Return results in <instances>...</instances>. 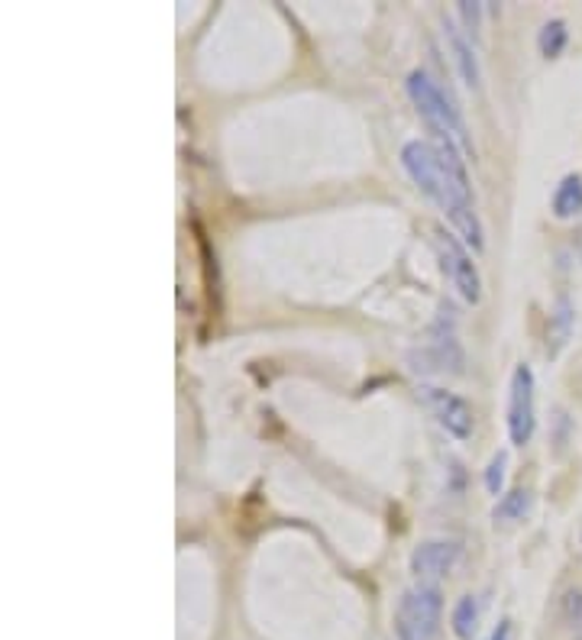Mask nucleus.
<instances>
[{"label": "nucleus", "instance_id": "1", "mask_svg": "<svg viewBox=\"0 0 582 640\" xmlns=\"http://www.w3.org/2000/svg\"><path fill=\"white\" fill-rule=\"evenodd\" d=\"M463 156L466 152L446 139H412L402 146V166L408 171V178L444 210L453 230L463 236V243L480 253L485 246V230L473 204V188H470Z\"/></svg>", "mask_w": 582, "mask_h": 640}, {"label": "nucleus", "instance_id": "2", "mask_svg": "<svg viewBox=\"0 0 582 640\" xmlns=\"http://www.w3.org/2000/svg\"><path fill=\"white\" fill-rule=\"evenodd\" d=\"M408 98L417 107L424 127L431 139H446L456 142L466 156H473V142L466 136V124L460 117V110L453 107V101L441 91V85L427 75V71H412L408 75Z\"/></svg>", "mask_w": 582, "mask_h": 640}, {"label": "nucleus", "instance_id": "3", "mask_svg": "<svg viewBox=\"0 0 582 640\" xmlns=\"http://www.w3.org/2000/svg\"><path fill=\"white\" fill-rule=\"evenodd\" d=\"M444 618V595L437 585H414L402 595L398 614H395V631L398 640H434L441 631Z\"/></svg>", "mask_w": 582, "mask_h": 640}, {"label": "nucleus", "instance_id": "4", "mask_svg": "<svg viewBox=\"0 0 582 640\" xmlns=\"http://www.w3.org/2000/svg\"><path fill=\"white\" fill-rule=\"evenodd\" d=\"M434 249H437V259H441V269L453 282V288L463 295V302L480 304L482 302V278L476 263H473V253L466 249V243H460V236L446 234V230H434Z\"/></svg>", "mask_w": 582, "mask_h": 640}, {"label": "nucleus", "instance_id": "5", "mask_svg": "<svg viewBox=\"0 0 582 640\" xmlns=\"http://www.w3.org/2000/svg\"><path fill=\"white\" fill-rule=\"evenodd\" d=\"M505 427L514 446H524L534 437L537 427V407H534V372L531 366H514L512 382H509V411H505Z\"/></svg>", "mask_w": 582, "mask_h": 640}, {"label": "nucleus", "instance_id": "6", "mask_svg": "<svg viewBox=\"0 0 582 640\" xmlns=\"http://www.w3.org/2000/svg\"><path fill=\"white\" fill-rule=\"evenodd\" d=\"M417 398H421L424 407L437 417V424L444 427L450 437L456 440L473 437V424H476V417H473V407H470L466 398H460V395H453V392H446V388H434V385H424V388L417 392Z\"/></svg>", "mask_w": 582, "mask_h": 640}, {"label": "nucleus", "instance_id": "7", "mask_svg": "<svg viewBox=\"0 0 582 640\" xmlns=\"http://www.w3.org/2000/svg\"><path fill=\"white\" fill-rule=\"evenodd\" d=\"M460 560V543L456 540H421L412 550V573L421 582L444 579L453 573Z\"/></svg>", "mask_w": 582, "mask_h": 640}, {"label": "nucleus", "instance_id": "8", "mask_svg": "<svg viewBox=\"0 0 582 640\" xmlns=\"http://www.w3.org/2000/svg\"><path fill=\"white\" fill-rule=\"evenodd\" d=\"M444 36H446V46H450V52H453V62H456L460 78H463L470 88H480L482 71H480V59H476V49H473V42L460 33V27H456L450 17H444Z\"/></svg>", "mask_w": 582, "mask_h": 640}, {"label": "nucleus", "instance_id": "9", "mask_svg": "<svg viewBox=\"0 0 582 640\" xmlns=\"http://www.w3.org/2000/svg\"><path fill=\"white\" fill-rule=\"evenodd\" d=\"M573 304L570 298H556V307H553V314H550V324H548V356H560V349L566 346V339L573 334Z\"/></svg>", "mask_w": 582, "mask_h": 640}, {"label": "nucleus", "instance_id": "10", "mask_svg": "<svg viewBox=\"0 0 582 640\" xmlns=\"http://www.w3.org/2000/svg\"><path fill=\"white\" fill-rule=\"evenodd\" d=\"M582 214V175H566L553 191V217L573 220Z\"/></svg>", "mask_w": 582, "mask_h": 640}, {"label": "nucleus", "instance_id": "11", "mask_svg": "<svg viewBox=\"0 0 582 640\" xmlns=\"http://www.w3.org/2000/svg\"><path fill=\"white\" fill-rule=\"evenodd\" d=\"M534 505V495L527 489H512L509 495H502L495 508H492V518L495 524H512V521H524L527 511Z\"/></svg>", "mask_w": 582, "mask_h": 640}, {"label": "nucleus", "instance_id": "12", "mask_svg": "<svg viewBox=\"0 0 582 640\" xmlns=\"http://www.w3.org/2000/svg\"><path fill=\"white\" fill-rule=\"evenodd\" d=\"M453 634L460 640H473L476 628H480V602L473 595H463L456 608H453Z\"/></svg>", "mask_w": 582, "mask_h": 640}, {"label": "nucleus", "instance_id": "13", "mask_svg": "<svg viewBox=\"0 0 582 640\" xmlns=\"http://www.w3.org/2000/svg\"><path fill=\"white\" fill-rule=\"evenodd\" d=\"M566 42H570V33H566V23H563V20H548V23L541 27V33H537V49H541V56H548V59L563 56Z\"/></svg>", "mask_w": 582, "mask_h": 640}, {"label": "nucleus", "instance_id": "14", "mask_svg": "<svg viewBox=\"0 0 582 640\" xmlns=\"http://www.w3.org/2000/svg\"><path fill=\"white\" fill-rule=\"evenodd\" d=\"M505 466H509V453L505 450H499L492 460H489V466H485V475H482V482H485V489H489V495H502V489H505Z\"/></svg>", "mask_w": 582, "mask_h": 640}, {"label": "nucleus", "instance_id": "15", "mask_svg": "<svg viewBox=\"0 0 582 640\" xmlns=\"http://www.w3.org/2000/svg\"><path fill=\"white\" fill-rule=\"evenodd\" d=\"M460 13L466 17V23H470V33L476 36V30H480L482 3H470V0H460Z\"/></svg>", "mask_w": 582, "mask_h": 640}, {"label": "nucleus", "instance_id": "16", "mask_svg": "<svg viewBox=\"0 0 582 640\" xmlns=\"http://www.w3.org/2000/svg\"><path fill=\"white\" fill-rule=\"evenodd\" d=\"M492 640H512V621H499V628H495Z\"/></svg>", "mask_w": 582, "mask_h": 640}, {"label": "nucleus", "instance_id": "17", "mask_svg": "<svg viewBox=\"0 0 582 640\" xmlns=\"http://www.w3.org/2000/svg\"><path fill=\"white\" fill-rule=\"evenodd\" d=\"M580 640H582V638H580Z\"/></svg>", "mask_w": 582, "mask_h": 640}]
</instances>
